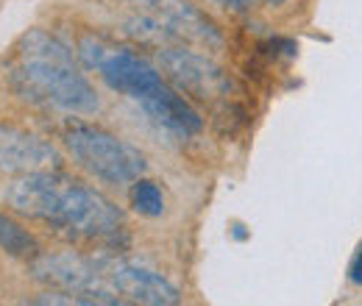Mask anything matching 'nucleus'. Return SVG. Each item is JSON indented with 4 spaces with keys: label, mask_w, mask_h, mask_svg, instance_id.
<instances>
[{
    "label": "nucleus",
    "mask_w": 362,
    "mask_h": 306,
    "mask_svg": "<svg viewBox=\"0 0 362 306\" xmlns=\"http://www.w3.org/2000/svg\"><path fill=\"white\" fill-rule=\"evenodd\" d=\"M6 204L23 218L45 220L90 237L115 234L123 225L120 209L106 195L53 170L17 175L6 189Z\"/></svg>",
    "instance_id": "obj_1"
},
{
    "label": "nucleus",
    "mask_w": 362,
    "mask_h": 306,
    "mask_svg": "<svg viewBox=\"0 0 362 306\" xmlns=\"http://www.w3.org/2000/svg\"><path fill=\"white\" fill-rule=\"evenodd\" d=\"M17 56H20L17 73L34 95L76 114H95L100 109L98 92L81 76L70 47L59 42L53 34L40 28L28 31L17 45Z\"/></svg>",
    "instance_id": "obj_2"
},
{
    "label": "nucleus",
    "mask_w": 362,
    "mask_h": 306,
    "mask_svg": "<svg viewBox=\"0 0 362 306\" xmlns=\"http://www.w3.org/2000/svg\"><path fill=\"white\" fill-rule=\"evenodd\" d=\"M64 145L84 170L106 184H132L148 167L142 151L98 126H70L64 131Z\"/></svg>",
    "instance_id": "obj_3"
},
{
    "label": "nucleus",
    "mask_w": 362,
    "mask_h": 306,
    "mask_svg": "<svg viewBox=\"0 0 362 306\" xmlns=\"http://www.w3.org/2000/svg\"><path fill=\"white\" fill-rule=\"evenodd\" d=\"M78 56L90 70H95L106 81V87L134 98L136 103L153 100L170 89L159 76V70L148 64L142 56H136L126 47H115L98 37H84L78 42Z\"/></svg>",
    "instance_id": "obj_4"
},
{
    "label": "nucleus",
    "mask_w": 362,
    "mask_h": 306,
    "mask_svg": "<svg viewBox=\"0 0 362 306\" xmlns=\"http://www.w3.org/2000/svg\"><path fill=\"white\" fill-rule=\"evenodd\" d=\"M34 276L40 281L53 284L56 290L87 295L95 304H103V306L126 304L123 298H117V290L112 287V281L106 278L103 270H98L95 264L84 262L81 257H73V254L40 257L34 262Z\"/></svg>",
    "instance_id": "obj_5"
},
{
    "label": "nucleus",
    "mask_w": 362,
    "mask_h": 306,
    "mask_svg": "<svg viewBox=\"0 0 362 306\" xmlns=\"http://www.w3.org/2000/svg\"><path fill=\"white\" fill-rule=\"evenodd\" d=\"M159 64L176 87L195 98L212 100V98L228 95V89H231L226 73L212 59H206L195 50L165 45V47H159Z\"/></svg>",
    "instance_id": "obj_6"
},
{
    "label": "nucleus",
    "mask_w": 362,
    "mask_h": 306,
    "mask_svg": "<svg viewBox=\"0 0 362 306\" xmlns=\"http://www.w3.org/2000/svg\"><path fill=\"white\" fill-rule=\"evenodd\" d=\"M59 162L56 148L34 131L0 120V173L25 175L47 170Z\"/></svg>",
    "instance_id": "obj_7"
},
{
    "label": "nucleus",
    "mask_w": 362,
    "mask_h": 306,
    "mask_svg": "<svg viewBox=\"0 0 362 306\" xmlns=\"http://www.w3.org/2000/svg\"><path fill=\"white\" fill-rule=\"evenodd\" d=\"M106 278L120 295H129V301L148 306H173L181 301L179 290L159 273L134 262H109L103 267Z\"/></svg>",
    "instance_id": "obj_8"
},
{
    "label": "nucleus",
    "mask_w": 362,
    "mask_h": 306,
    "mask_svg": "<svg viewBox=\"0 0 362 306\" xmlns=\"http://www.w3.org/2000/svg\"><path fill=\"white\" fill-rule=\"evenodd\" d=\"M156 8L165 14V20L170 23V28L179 34V40L201 45L206 50H221L223 47V34L218 31V25L192 3L187 0H156Z\"/></svg>",
    "instance_id": "obj_9"
},
{
    "label": "nucleus",
    "mask_w": 362,
    "mask_h": 306,
    "mask_svg": "<svg viewBox=\"0 0 362 306\" xmlns=\"http://www.w3.org/2000/svg\"><path fill=\"white\" fill-rule=\"evenodd\" d=\"M139 106L148 112L151 120H156L159 126H165V129H170V131L184 134V136L198 134L204 129L201 114L181 98L179 92H173V89H168V92H162L159 98L145 100V103H139Z\"/></svg>",
    "instance_id": "obj_10"
},
{
    "label": "nucleus",
    "mask_w": 362,
    "mask_h": 306,
    "mask_svg": "<svg viewBox=\"0 0 362 306\" xmlns=\"http://www.w3.org/2000/svg\"><path fill=\"white\" fill-rule=\"evenodd\" d=\"M126 34L134 37L139 42H148V45H173L179 42V34L170 28V23L165 20V14L159 8H145V11H136L132 14L126 23Z\"/></svg>",
    "instance_id": "obj_11"
},
{
    "label": "nucleus",
    "mask_w": 362,
    "mask_h": 306,
    "mask_svg": "<svg viewBox=\"0 0 362 306\" xmlns=\"http://www.w3.org/2000/svg\"><path fill=\"white\" fill-rule=\"evenodd\" d=\"M0 248L17 259H37L40 257V242L37 237L23 228L17 220L0 215Z\"/></svg>",
    "instance_id": "obj_12"
},
{
    "label": "nucleus",
    "mask_w": 362,
    "mask_h": 306,
    "mask_svg": "<svg viewBox=\"0 0 362 306\" xmlns=\"http://www.w3.org/2000/svg\"><path fill=\"white\" fill-rule=\"evenodd\" d=\"M129 201H132L136 215H142V218H159V215L165 212V195H162V189H159L153 181H148V178L132 181Z\"/></svg>",
    "instance_id": "obj_13"
},
{
    "label": "nucleus",
    "mask_w": 362,
    "mask_h": 306,
    "mask_svg": "<svg viewBox=\"0 0 362 306\" xmlns=\"http://www.w3.org/2000/svg\"><path fill=\"white\" fill-rule=\"evenodd\" d=\"M215 3L228 8V11H248L254 6V0H215Z\"/></svg>",
    "instance_id": "obj_14"
},
{
    "label": "nucleus",
    "mask_w": 362,
    "mask_h": 306,
    "mask_svg": "<svg viewBox=\"0 0 362 306\" xmlns=\"http://www.w3.org/2000/svg\"><path fill=\"white\" fill-rule=\"evenodd\" d=\"M351 281L362 287V245L357 251V257H354V262H351Z\"/></svg>",
    "instance_id": "obj_15"
},
{
    "label": "nucleus",
    "mask_w": 362,
    "mask_h": 306,
    "mask_svg": "<svg viewBox=\"0 0 362 306\" xmlns=\"http://www.w3.org/2000/svg\"><path fill=\"white\" fill-rule=\"evenodd\" d=\"M234 237H237V240H245V237H248V234L243 231V225H240V223H234Z\"/></svg>",
    "instance_id": "obj_16"
}]
</instances>
